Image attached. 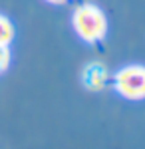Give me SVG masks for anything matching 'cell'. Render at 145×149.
<instances>
[{"label":"cell","instance_id":"2","mask_svg":"<svg viewBox=\"0 0 145 149\" xmlns=\"http://www.w3.org/2000/svg\"><path fill=\"white\" fill-rule=\"evenodd\" d=\"M113 88L125 100H145V68L125 66L115 74Z\"/></svg>","mask_w":145,"mask_h":149},{"label":"cell","instance_id":"1","mask_svg":"<svg viewBox=\"0 0 145 149\" xmlns=\"http://www.w3.org/2000/svg\"><path fill=\"white\" fill-rule=\"evenodd\" d=\"M72 24L76 34L84 42H100L107 32V20L105 14L96 4H79L74 10Z\"/></svg>","mask_w":145,"mask_h":149},{"label":"cell","instance_id":"6","mask_svg":"<svg viewBox=\"0 0 145 149\" xmlns=\"http://www.w3.org/2000/svg\"><path fill=\"white\" fill-rule=\"evenodd\" d=\"M48 2H52V4H66L68 0H48Z\"/></svg>","mask_w":145,"mask_h":149},{"label":"cell","instance_id":"3","mask_svg":"<svg viewBox=\"0 0 145 149\" xmlns=\"http://www.w3.org/2000/svg\"><path fill=\"white\" fill-rule=\"evenodd\" d=\"M82 80H84V86L91 90V92H98L105 86L107 81V70L103 64L100 62H91L84 68V74H82Z\"/></svg>","mask_w":145,"mask_h":149},{"label":"cell","instance_id":"4","mask_svg":"<svg viewBox=\"0 0 145 149\" xmlns=\"http://www.w3.org/2000/svg\"><path fill=\"white\" fill-rule=\"evenodd\" d=\"M14 38V26L12 22L0 14V46H8Z\"/></svg>","mask_w":145,"mask_h":149},{"label":"cell","instance_id":"5","mask_svg":"<svg viewBox=\"0 0 145 149\" xmlns=\"http://www.w3.org/2000/svg\"><path fill=\"white\" fill-rule=\"evenodd\" d=\"M8 64H10V50L8 46H0V72L8 68Z\"/></svg>","mask_w":145,"mask_h":149}]
</instances>
